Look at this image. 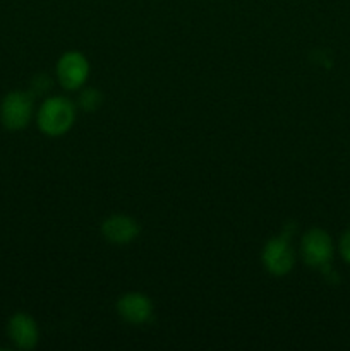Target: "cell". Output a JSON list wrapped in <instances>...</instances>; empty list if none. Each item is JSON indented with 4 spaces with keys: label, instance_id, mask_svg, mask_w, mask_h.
Instances as JSON below:
<instances>
[{
    "label": "cell",
    "instance_id": "6da1fadb",
    "mask_svg": "<svg viewBox=\"0 0 350 351\" xmlns=\"http://www.w3.org/2000/svg\"><path fill=\"white\" fill-rule=\"evenodd\" d=\"M74 105L67 98L55 96L47 99L38 112V125L47 136H62L74 122Z\"/></svg>",
    "mask_w": 350,
    "mask_h": 351
},
{
    "label": "cell",
    "instance_id": "7a4b0ae2",
    "mask_svg": "<svg viewBox=\"0 0 350 351\" xmlns=\"http://www.w3.org/2000/svg\"><path fill=\"white\" fill-rule=\"evenodd\" d=\"M33 113V98L30 93L14 91L3 98L0 119L9 130H21L30 123Z\"/></svg>",
    "mask_w": 350,
    "mask_h": 351
},
{
    "label": "cell",
    "instance_id": "3957f363",
    "mask_svg": "<svg viewBox=\"0 0 350 351\" xmlns=\"http://www.w3.org/2000/svg\"><path fill=\"white\" fill-rule=\"evenodd\" d=\"M301 252L305 263L312 267L326 269L333 257V243L326 232L319 228H312L302 237Z\"/></svg>",
    "mask_w": 350,
    "mask_h": 351
},
{
    "label": "cell",
    "instance_id": "277c9868",
    "mask_svg": "<svg viewBox=\"0 0 350 351\" xmlns=\"http://www.w3.org/2000/svg\"><path fill=\"white\" fill-rule=\"evenodd\" d=\"M89 74L88 60L78 51H69L62 55L57 64V77L60 81L62 88L74 91L84 84L86 77Z\"/></svg>",
    "mask_w": 350,
    "mask_h": 351
},
{
    "label": "cell",
    "instance_id": "5b68a950",
    "mask_svg": "<svg viewBox=\"0 0 350 351\" xmlns=\"http://www.w3.org/2000/svg\"><path fill=\"white\" fill-rule=\"evenodd\" d=\"M294 250H292L290 242L285 235L271 239L263 250L264 267L277 276L287 274L294 267Z\"/></svg>",
    "mask_w": 350,
    "mask_h": 351
},
{
    "label": "cell",
    "instance_id": "8992f818",
    "mask_svg": "<svg viewBox=\"0 0 350 351\" xmlns=\"http://www.w3.org/2000/svg\"><path fill=\"white\" fill-rule=\"evenodd\" d=\"M117 311H119L120 317L130 324H144L146 321H150L151 314H153L150 298L143 293L124 295L117 304Z\"/></svg>",
    "mask_w": 350,
    "mask_h": 351
},
{
    "label": "cell",
    "instance_id": "52a82bcc",
    "mask_svg": "<svg viewBox=\"0 0 350 351\" xmlns=\"http://www.w3.org/2000/svg\"><path fill=\"white\" fill-rule=\"evenodd\" d=\"M9 338L12 339L17 348L30 350L38 341V328L36 322L26 314H16L9 321Z\"/></svg>",
    "mask_w": 350,
    "mask_h": 351
},
{
    "label": "cell",
    "instance_id": "ba28073f",
    "mask_svg": "<svg viewBox=\"0 0 350 351\" xmlns=\"http://www.w3.org/2000/svg\"><path fill=\"white\" fill-rule=\"evenodd\" d=\"M102 232L106 240H110L112 243L124 245V243H129L130 240L136 239L137 233H139V226H137L134 219L127 218V216L113 215L103 223Z\"/></svg>",
    "mask_w": 350,
    "mask_h": 351
},
{
    "label": "cell",
    "instance_id": "9c48e42d",
    "mask_svg": "<svg viewBox=\"0 0 350 351\" xmlns=\"http://www.w3.org/2000/svg\"><path fill=\"white\" fill-rule=\"evenodd\" d=\"M102 105V95L96 89H86L79 96V106L86 112H93Z\"/></svg>",
    "mask_w": 350,
    "mask_h": 351
},
{
    "label": "cell",
    "instance_id": "30bf717a",
    "mask_svg": "<svg viewBox=\"0 0 350 351\" xmlns=\"http://www.w3.org/2000/svg\"><path fill=\"white\" fill-rule=\"evenodd\" d=\"M340 252H342L343 259L350 264V230H347L340 240Z\"/></svg>",
    "mask_w": 350,
    "mask_h": 351
}]
</instances>
